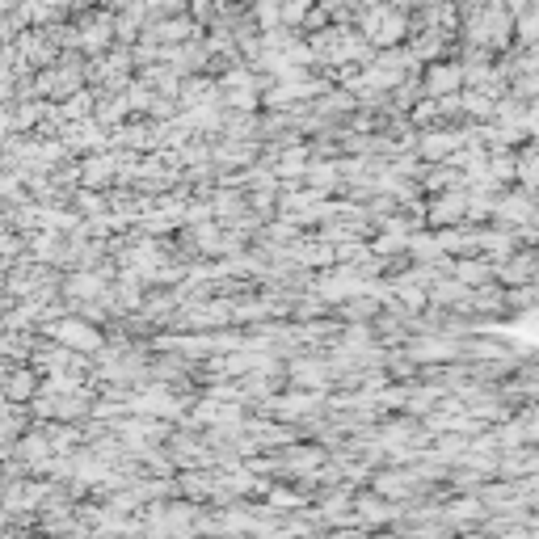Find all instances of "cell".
Wrapping results in <instances>:
<instances>
[{
	"label": "cell",
	"mask_w": 539,
	"mask_h": 539,
	"mask_svg": "<svg viewBox=\"0 0 539 539\" xmlns=\"http://www.w3.org/2000/svg\"><path fill=\"white\" fill-rule=\"evenodd\" d=\"M38 333L51 337V342H59V346L76 350V354H89V358H97V354L106 350V333H102V325L89 321V316H81V312H64L59 321H47Z\"/></svg>",
	"instance_id": "cell-1"
},
{
	"label": "cell",
	"mask_w": 539,
	"mask_h": 539,
	"mask_svg": "<svg viewBox=\"0 0 539 539\" xmlns=\"http://www.w3.org/2000/svg\"><path fill=\"white\" fill-rule=\"evenodd\" d=\"M468 144V131H455V127H430V131H422L417 135V156L422 161H430V165H443V161H451V156Z\"/></svg>",
	"instance_id": "cell-2"
},
{
	"label": "cell",
	"mask_w": 539,
	"mask_h": 539,
	"mask_svg": "<svg viewBox=\"0 0 539 539\" xmlns=\"http://www.w3.org/2000/svg\"><path fill=\"white\" fill-rule=\"evenodd\" d=\"M468 190L459 186V190H443V194H434L430 203H426V215H430V228H459V224H468Z\"/></svg>",
	"instance_id": "cell-3"
},
{
	"label": "cell",
	"mask_w": 539,
	"mask_h": 539,
	"mask_svg": "<svg viewBox=\"0 0 539 539\" xmlns=\"http://www.w3.org/2000/svg\"><path fill=\"white\" fill-rule=\"evenodd\" d=\"M489 514H493V510L485 506L481 493H455L451 502L443 506V518H447L455 531H476V527H485Z\"/></svg>",
	"instance_id": "cell-4"
},
{
	"label": "cell",
	"mask_w": 539,
	"mask_h": 539,
	"mask_svg": "<svg viewBox=\"0 0 539 539\" xmlns=\"http://www.w3.org/2000/svg\"><path fill=\"white\" fill-rule=\"evenodd\" d=\"M333 363H325V358H291V384L295 388H304V392H329L333 388Z\"/></svg>",
	"instance_id": "cell-5"
},
{
	"label": "cell",
	"mask_w": 539,
	"mask_h": 539,
	"mask_svg": "<svg viewBox=\"0 0 539 539\" xmlns=\"http://www.w3.org/2000/svg\"><path fill=\"white\" fill-rule=\"evenodd\" d=\"M468 81V72L459 68V64H430L426 68V85H422V93L426 97H451V93H459V85Z\"/></svg>",
	"instance_id": "cell-6"
}]
</instances>
